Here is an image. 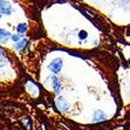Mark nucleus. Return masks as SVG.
<instances>
[{"instance_id":"ddd939ff","label":"nucleus","mask_w":130,"mask_h":130,"mask_svg":"<svg viewBox=\"0 0 130 130\" xmlns=\"http://www.w3.org/2000/svg\"><path fill=\"white\" fill-rule=\"evenodd\" d=\"M129 63H130V59H129Z\"/></svg>"},{"instance_id":"1a4fd4ad","label":"nucleus","mask_w":130,"mask_h":130,"mask_svg":"<svg viewBox=\"0 0 130 130\" xmlns=\"http://www.w3.org/2000/svg\"><path fill=\"white\" fill-rule=\"evenodd\" d=\"M17 29H18V32L19 33H21V34H24L26 30H27V25L26 24H19V26L17 27Z\"/></svg>"},{"instance_id":"f257e3e1","label":"nucleus","mask_w":130,"mask_h":130,"mask_svg":"<svg viewBox=\"0 0 130 130\" xmlns=\"http://www.w3.org/2000/svg\"><path fill=\"white\" fill-rule=\"evenodd\" d=\"M62 66H63V61L61 60L60 58H56L49 63L48 68H49V70L53 73H59L62 69Z\"/></svg>"},{"instance_id":"9d476101","label":"nucleus","mask_w":130,"mask_h":130,"mask_svg":"<svg viewBox=\"0 0 130 130\" xmlns=\"http://www.w3.org/2000/svg\"><path fill=\"white\" fill-rule=\"evenodd\" d=\"M87 32H86V30H81V32H80L79 33V38L81 40H83V39H86V38H87Z\"/></svg>"},{"instance_id":"0eeeda50","label":"nucleus","mask_w":130,"mask_h":130,"mask_svg":"<svg viewBox=\"0 0 130 130\" xmlns=\"http://www.w3.org/2000/svg\"><path fill=\"white\" fill-rule=\"evenodd\" d=\"M26 43H27V40L26 39H22V40H20L19 42H17L15 43V48L18 49V51H20V49H22L26 46Z\"/></svg>"},{"instance_id":"9b49d317","label":"nucleus","mask_w":130,"mask_h":130,"mask_svg":"<svg viewBox=\"0 0 130 130\" xmlns=\"http://www.w3.org/2000/svg\"><path fill=\"white\" fill-rule=\"evenodd\" d=\"M20 35H21V34H15V35H13V36H12L13 41H14L15 43H17V42H19V39H20Z\"/></svg>"},{"instance_id":"39448f33","label":"nucleus","mask_w":130,"mask_h":130,"mask_svg":"<svg viewBox=\"0 0 130 130\" xmlns=\"http://www.w3.org/2000/svg\"><path fill=\"white\" fill-rule=\"evenodd\" d=\"M9 38H11V35H9L8 32L0 28V43H3V42H5V41H7Z\"/></svg>"},{"instance_id":"f03ea898","label":"nucleus","mask_w":130,"mask_h":130,"mask_svg":"<svg viewBox=\"0 0 130 130\" xmlns=\"http://www.w3.org/2000/svg\"><path fill=\"white\" fill-rule=\"evenodd\" d=\"M0 13L6 15L12 13V6L7 1H5V0H0Z\"/></svg>"},{"instance_id":"6e6552de","label":"nucleus","mask_w":130,"mask_h":130,"mask_svg":"<svg viewBox=\"0 0 130 130\" xmlns=\"http://www.w3.org/2000/svg\"><path fill=\"white\" fill-rule=\"evenodd\" d=\"M6 62H7L6 56H5V54H4V52L0 49V67H3L4 64H6Z\"/></svg>"},{"instance_id":"20e7f679","label":"nucleus","mask_w":130,"mask_h":130,"mask_svg":"<svg viewBox=\"0 0 130 130\" xmlns=\"http://www.w3.org/2000/svg\"><path fill=\"white\" fill-rule=\"evenodd\" d=\"M52 86H53V89L56 94H59L61 91V82L55 76H52Z\"/></svg>"},{"instance_id":"7ed1b4c3","label":"nucleus","mask_w":130,"mask_h":130,"mask_svg":"<svg viewBox=\"0 0 130 130\" xmlns=\"http://www.w3.org/2000/svg\"><path fill=\"white\" fill-rule=\"evenodd\" d=\"M56 106H58V108L60 109L61 111H63V112L69 109V104H68V102L64 100L63 97H59L58 100H56Z\"/></svg>"},{"instance_id":"423d86ee","label":"nucleus","mask_w":130,"mask_h":130,"mask_svg":"<svg viewBox=\"0 0 130 130\" xmlns=\"http://www.w3.org/2000/svg\"><path fill=\"white\" fill-rule=\"evenodd\" d=\"M106 118V114L102 110H96L94 114V121H102Z\"/></svg>"},{"instance_id":"f8f14e48","label":"nucleus","mask_w":130,"mask_h":130,"mask_svg":"<svg viewBox=\"0 0 130 130\" xmlns=\"http://www.w3.org/2000/svg\"><path fill=\"white\" fill-rule=\"evenodd\" d=\"M123 1H130V0H123Z\"/></svg>"}]
</instances>
